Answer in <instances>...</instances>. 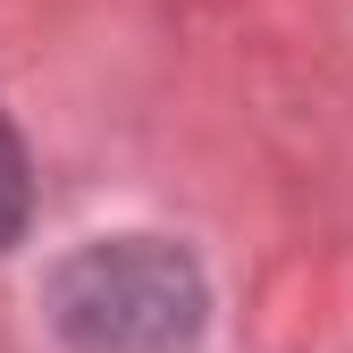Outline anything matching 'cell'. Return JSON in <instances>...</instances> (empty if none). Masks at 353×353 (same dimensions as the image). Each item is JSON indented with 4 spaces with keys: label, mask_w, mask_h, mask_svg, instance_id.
<instances>
[{
    "label": "cell",
    "mask_w": 353,
    "mask_h": 353,
    "mask_svg": "<svg viewBox=\"0 0 353 353\" xmlns=\"http://www.w3.org/2000/svg\"><path fill=\"white\" fill-rule=\"evenodd\" d=\"M51 328L76 353H194L210 320L202 261L168 236H93L76 244L51 286Z\"/></svg>",
    "instance_id": "6da1fadb"
},
{
    "label": "cell",
    "mask_w": 353,
    "mask_h": 353,
    "mask_svg": "<svg viewBox=\"0 0 353 353\" xmlns=\"http://www.w3.org/2000/svg\"><path fill=\"white\" fill-rule=\"evenodd\" d=\"M26 210H34V168H26V143H17V126L0 118V244H17Z\"/></svg>",
    "instance_id": "7a4b0ae2"
}]
</instances>
